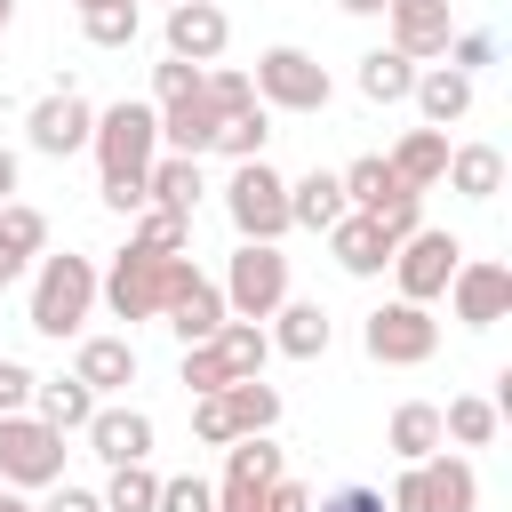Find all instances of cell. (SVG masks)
<instances>
[{"mask_svg":"<svg viewBox=\"0 0 512 512\" xmlns=\"http://www.w3.org/2000/svg\"><path fill=\"white\" fill-rule=\"evenodd\" d=\"M0 240H8L16 256H40V248H48V216L24 208V200H0Z\"/></svg>","mask_w":512,"mask_h":512,"instance_id":"obj_37","label":"cell"},{"mask_svg":"<svg viewBox=\"0 0 512 512\" xmlns=\"http://www.w3.org/2000/svg\"><path fill=\"white\" fill-rule=\"evenodd\" d=\"M216 288H224V312L232 320H272L288 304V256H280V240H240L232 248V272Z\"/></svg>","mask_w":512,"mask_h":512,"instance_id":"obj_5","label":"cell"},{"mask_svg":"<svg viewBox=\"0 0 512 512\" xmlns=\"http://www.w3.org/2000/svg\"><path fill=\"white\" fill-rule=\"evenodd\" d=\"M448 184H456L464 200H496V192H504V152H496V144H456V152H448Z\"/></svg>","mask_w":512,"mask_h":512,"instance_id":"obj_28","label":"cell"},{"mask_svg":"<svg viewBox=\"0 0 512 512\" xmlns=\"http://www.w3.org/2000/svg\"><path fill=\"white\" fill-rule=\"evenodd\" d=\"M32 384H40V376H32L24 360H8V352H0V416H16V408H32Z\"/></svg>","mask_w":512,"mask_h":512,"instance_id":"obj_41","label":"cell"},{"mask_svg":"<svg viewBox=\"0 0 512 512\" xmlns=\"http://www.w3.org/2000/svg\"><path fill=\"white\" fill-rule=\"evenodd\" d=\"M24 136H32V152L72 160V152H88V136H96V104H88L80 88H48V96L24 112Z\"/></svg>","mask_w":512,"mask_h":512,"instance_id":"obj_11","label":"cell"},{"mask_svg":"<svg viewBox=\"0 0 512 512\" xmlns=\"http://www.w3.org/2000/svg\"><path fill=\"white\" fill-rule=\"evenodd\" d=\"M8 24H16V0H0V40H8Z\"/></svg>","mask_w":512,"mask_h":512,"instance_id":"obj_50","label":"cell"},{"mask_svg":"<svg viewBox=\"0 0 512 512\" xmlns=\"http://www.w3.org/2000/svg\"><path fill=\"white\" fill-rule=\"evenodd\" d=\"M72 376L104 400V392H120V384H136V344L128 336H80V360H72Z\"/></svg>","mask_w":512,"mask_h":512,"instance_id":"obj_22","label":"cell"},{"mask_svg":"<svg viewBox=\"0 0 512 512\" xmlns=\"http://www.w3.org/2000/svg\"><path fill=\"white\" fill-rule=\"evenodd\" d=\"M80 32H88V48H128L144 32V8L136 0H96V8H80Z\"/></svg>","mask_w":512,"mask_h":512,"instance_id":"obj_32","label":"cell"},{"mask_svg":"<svg viewBox=\"0 0 512 512\" xmlns=\"http://www.w3.org/2000/svg\"><path fill=\"white\" fill-rule=\"evenodd\" d=\"M280 472H288V464H280L272 432H240V440L224 448V488H216V512H256V504H264V488H272Z\"/></svg>","mask_w":512,"mask_h":512,"instance_id":"obj_13","label":"cell"},{"mask_svg":"<svg viewBox=\"0 0 512 512\" xmlns=\"http://www.w3.org/2000/svg\"><path fill=\"white\" fill-rule=\"evenodd\" d=\"M16 272H24V256H16V248H8V240H0V288H8V280H16Z\"/></svg>","mask_w":512,"mask_h":512,"instance_id":"obj_48","label":"cell"},{"mask_svg":"<svg viewBox=\"0 0 512 512\" xmlns=\"http://www.w3.org/2000/svg\"><path fill=\"white\" fill-rule=\"evenodd\" d=\"M152 512H216V488L200 472H176V480H160V504Z\"/></svg>","mask_w":512,"mask_h":512,"instance_id":"obj_39","label":"cell"},{"mask_svg":"<svg viewBox=\"0 0 512 512\" xmlns=\"http://www.w3.org/2000/svg\"><path fill=\"white\" fill-rule=\"evenodd\" d=\"M464 264V240L456 232H440V224H416L400 248H392V280H400V296L408 304H432L440 288H448V272Z\"/></svg>","mask_w":512,"mask_h":512,"instance_id":"obj_10","label":"cell"},{"mask_svg":"<svg viewBox=\"0 0 512 512\" xmlns=\"http://www.w3.org/2000/svg\"><path fill=\"white\" fill-rule=\"evenodd\" d=\"M344 216V184L328 176V168H312V176H296L288 184V224H304V232H328Z\"/></svg>","mask_w":512,"mask_h":512,"instance_id":"obj_27","label":"cell"},{"mask_svg":"<svg viewBox=\"0 0 512 512\" xmlns=\"http://www.w3.org/2000/svg\"><path fill=\"white\" fill-rule=\"evenodd\" d=\"M496 416H504V408H496L488 392H464V400L440 408V440H456V448H488V440H496Z\"/></svg>","mask_w":512,"mask_h":512,"instance_id":"obj_31","label":"cell"},{"mask_svg":"<svg viewBox=\"0 0 512 512\" xmlns=\"http://www.w3.org/2000/svg\"><path fill=\"white\" fill-rule=\"evenodd\" d=\"M80 8H96V0H80Z\"/></svg>","mask_w":512,"mask_h":512,"instance_id":"obj_51","label":"cell"},{"mask_svg":"<svg viewBox=\"0 0 512 512\" xmlns=\"http://www.w3.org/2000/svg\"><path fill=\"white\" fill-rule=\"evenodd\" d=\"M384 160H392V176H400L408 192H432V184L448 176V128H408Z\"/></svg>","mask_w":512,"mask_h":512,"instance_id":"obj_21","label":"cell"},{"mask_svg":"<svg viewBox=\"0 0 512 512\" xmlns=\"http://www.w3.org/2000/svg\"><path fill=\"white\" fill-rule=\"evenodd\" d=\"M384 16H392V48L400 56H440L448 32H456L448 0H384Z\"/></svg>","mask_w":512,"mask_h":512,"instance_id":"obj_19","label":"cell"},{"mask_svg":"<svg viewBox=\"0 0 512 512\" xmlns=\"http://www.w3.org/2000/svg\"><path fill=\"white\" fill-rule=\"evenodd\" d=\"M328 248H336V264H344L352 280H376V272L392 264V232H384L368 208H344V216L328 224Z\"/></svg>","mask_w":512,"mask_h":512,"instance_id":"obj_16","label":"cell"},{"mask_svg":"<svg viewBox=\"0 0 512 512\" xmlns=\"http://www.w3.org/2000/svg\"><path fill=\"white\" fill-rule=\"evenodd\" d=\"M88 152H96V168H104V208L136 216V208H144V168H152V152H160V112H152V104H112V112H96Z\"/></svg>","mask_w":512,"mask_h":512,"instance_id":"obj_1","label":"cell"},{"mask_svg":"<svg viewBox=\"0 0 512 512\" xmlns=\"http://www.w3.org/2000/svg\"><path fill=\"white\" fill-rule=\"evenodd\" d=\"M384 448H392L400 464H416V456L448 448V440H440V408H432V400H400V408H392V424H384Z\"/></svg>","mask_w":512,"mask_h":512,"instance_id":"obj_26","label":"cell"},{"mask_svg":"<svg viewBox=\"0 0 512 512\" xmlns=\"http://www.w3.org/2000/svg\"><path fill=\"white\" fill-rule=\"evenodd\" d=\"M256 512H312V496H304V480H288V472H280V480L264 488V504H256Z\"/></svg>","mask_w":512,"mask_h":512,"instance_id":"obj_44","label":"cell"},{"mask_svg":"<svg viewBox=\"0 0 512 512\" xmlns=\"http://www.w3.org/2000/svg\"><path fill=\"white\" fill-rule=\"evenodd\" d=\"M264 144H272V112H264V104H248L240 120H224V128H216V144H208V152H232V160H264Z\"/></svg>","mask_w":512,"mask_h":512,"instance_id":"obj_35","label":"cell"},{"mask_svg":"<svg viewBox=\"0 0 512 512\" xmlns=\"http://www.w3.org/2000/svg\"><path fill=\"white\" fill-rule=\"evenodd\" d=\"M224 216H232L240 240H280V232H288V176L264 168V160H232Z\"/></svg>","mask_w":512,"mask_h":512,"instance_id":"obj_9","label":"cell"},{"mask_svg":"<svg viewBox=\"0 0 512 512\" xmlns=\"http://www.w3.org/2000/svg\"><path fill=\"white\" fill-rule=\"evenodd\" d=\"M360 344H368V360H384V368H424V360L440 352V320H432V304L392 296V304H376V312L360 320Z\"/></svg>","mask_w":512,"mask_h":512,"instance_id":"obj_7","label":"cell"},{"mask_svg":"<svg viewBox=\"0 0 512 512\" xmlns=\"http://www.w3.org/2000/svg\"><path fill=\"white\" fill-rule=\"evenodd\" d=\"M448 304H456V320L464 328H496L504 312H512V264H496V256H464L456 272H448V288H440Z\"/></svg>","mask_w":512,"mask_h":512,"instance_id":"obj_12","label":"cell"},{"mask_svg":"<svg viewBox=\"0 0 512 512\" xmlns=\"http://www.w3.org/2000/svg\"><path fill=\"white\" fill-rule=\"evenodd\" d=\"M272 320H280V328H264V336H272V352H288V360H320L328 336H336V320H328L320 304H296V296H288Z\"/></svg>","mask_w":512,"mask_h":512,"instance_id":"obj_23","label":"cell"},{"mask_svg":"<svg viewBox=\"0 0 512 512\" xmlns=\"http://www.w3.org/2000/svg\"><path fill=\"white\" fill-rule=\"evenodd\" d=\"M40 512H104V496H96V488H64V480H56Z\"/></svg>","mask_w":512,"mask_h":512,"instance_id":"obj_45","label":"cell"},{"mask_svg":"<svg viewBox=\"0 0 512 512\" xmlns=\"http://www.w3.org/2000/svg\"><path fill=\"white\" fill-rule=\"evenodd\" d=\"M32 416L56 424V432H80V424L96 416V392H88L80 376H40V384H32Z\"/></svg>","mask_w":512,"mask_h":512,"instance_id":"obj_25","label":"cell"},{"mask_svg":"<svg viewBox=\"0 0 512 512\" xmlns=\"http://www.w3.org/2000/svg\"><path fill=\"white\" fill-rule=\"evenodd\" d=\"M80 432H88V456H104V464L152 456V416H144V408H104V400H96V416H88Z\"/></svg>","mask_w":512,"mask_h":512,"instance_id":"obj_17","label":"cell"},{"mask_svg":"<svg viewBox=\"0 0 512 512\" xmlns=\"http://www.w3.org/2000/svg\"><path fill=\"white\" fill-rule=\"evenodd\" d=\"M152 112H160V144H168V152H192V160H200V152L216 144V128H224V120L200 104V88L176 96V104H152Z\"/></svg>","mask_w":512,"mask_h":512,"instance_id":"obj_24","label":"cell"},{"mask_svg":"<svg viewBox=\"0 0 512 512\" xmlns=\"http://www.w3.org/2000/svg\"><path fill=\"white\" fill-rule=\"evenodd\" d=\"M192 88H200V64H184V56L152 64V104H176V96H192Z\"/></svg>","mask_w":512,"mask_h":512,"instance_id":"obj_40","label":"cell"},{"mask_svg":"<svg viewBox=\"0 0 512 512\" xmlns=\"http://www.w3.org/2000/svg\"><path fill=\"white\" fill-rule=\"evenodd\" d=\"M440 56H448L456 72H480V64L496 56V40H488V32H448V48H440Z\"/></svg>","mask_w":512,"mask_h":512,"instance_id":"obj_43","label":"cell"},{"mask_svg":"<svg viewBox=\"0 0 512 512\" xmlns=\"http://www.w3.org/2000/svg\"><path fill=\"white\" fill-rule=\"evenodd\" d=\"M192 440H200V448H232V440H240L216 392H192Z\"/></svg>","mask_w":512,"mask_h":512,"instance_id":"obj_38","label":"cell"},{"mask_svg":"<svg viewBox=\"0 0 512 512\" xmlns=\"http://www.w3.org/2000/svg\"><path fill=\"white\" fill-rule=\"evenodd\" d=\"M408 96H416L424 128H456V120L472 112V72H456V64H424Z\"/></svg>","mask_w":512,"mask_h":512,"instance_id":"obj_20","label":"cell"},{"mask_svg":"<svg viewBox=\"0 0 512 512\" xmlns=\"http://www.w3.org/2000/svg\"><path fill=\"white\" fill-rule=\"evenodd\" d=\"M248 80H256V104L264 112H328V96H336L328 64L304 56V48H264Z\"/></svg>","mask_w":512,"mask_h":512,"instance_id":"obj_6","label":"cell"},{"mask_svg":"<svg viewBox=\"0 0 512 512\" xmlns=\"http://www.w3.org/2000/svg\"><path fill=\"white\" fill-rule=\"evenodd\" d=\"M128 240H144V248H168V256H184L192 248V216H168V208H136V232Z\"/></svg>","mask_w":512,"mask_h":512,"instance_id":"obj_36","label":"cell"},{"mask_svg":"<svg viewBox=\"0 0 512 512\" xmlns=\"http://www.w3.org/2000/svg\"><path fill=\"white\" fill-rule=\"evenodd\" d=\"M160 320H168L184 344H208V336H216L232 312H224V288H216V280H208V272L184 256V264H176V288H168V304H160Z\"/></svg>","mask_w":512,"mask_h":512,"instance_id":"obj_14","label":"cell"},{"mask_svg":"<svg viewBox=\"0 0 512 512\" xmlns=\"http://www.w3.org/2000/svg\"><path fill=\"white\" fill-rule=\"evenodd\" d=\"M416 88V56H400V48H368L360 56V96L368 104H400Z\"/></svg>","mask_w":512,"mask_h":512,"instance_id":"obj_29","label":"cell"},{"mask_svg":"<svg viewBox=\"0 0 512 512\" xmlns=\"http://www.w3.org/2000/svg\"><path fill=\"white\" fill-rule=\"evenodd\" d=\"M88 312H96V264L88 256H40V280H32V328L40 336H80L88 328Z\"/></svg>","mask_w":512,"mask_h":512,"instance_id":"obj_3","label":"cell"},{"mask_svg":"<svg viewBox=\"0 0 512 512\" xmlns=\"http://www.w3.org/2000/svg\"><path fill=\"white\" fill-rule=\"evenodd\" d=\"M16 176H24V160H16L8 144H0V200H16Z\"/></svg>","mask_w":512,"mask_h":512,"instance_id":"obj_46","label":"cell"},{"mask_svg":"<svg viewBox=\"0 0 512 512\" xmlns=\"http://www.w3.org/2000/svg\"><path fill=\"white\" fill-rule=\"evenodd\" d=\"M224 40H232V24H224L216 0H168V56H184V64H216Z\"/></svg>","mask_w":512,"mask_h":512,"instance_id":"obj_15","label":"cell"},{"mask_svg":"<svg viewBox=\"0 0 512 512\" xmlns=\"http://www.w3.org/2000/svg\"><path fill=\"white\" fill-rule=\"evenodd\" d=\"M0 512H40V504H32L24 488H8V480H0Z\"/></svg>","mask_w":512,"mask_h":512,"instance_id":"obj_47","label":"cell"},{"mask_svg":"<svg viewBox=\"0 0 512 512\" xmlns=\"http://www.w3.org/2000/svg\"><path fill=\"white\" fill-rule=\"evenodd\" d=\"M312 512H392V504H384V488H360V480H344V488H328Z\"/></svg>","mask_w":512,"mask_h":512,"instance_id":"obj_42","label":"cell"},{"mask_svg":"<svg viewBox=\"0 0 512 512\" xmlns=\"http://www.w3.org/2000/svg\"><path fill=\"white\" fill-rule=\"evenodd\" d=\"M344 16H384V0H336Z\"/></svg>","mask_w":512,"mask_h":512,"instance_id":"obj_49","label":"cell"},{"mask_svg":"<svg viewBox=\"0 0 512 512\" xmlns=\"http://www.w3.org/2000/svg\"><path fill=\"white\" fill-rule=\"evenodd\" d=\"M216 400H224L232 432H272V424H280V392H272L264 376H240V384H224Z\"/></svg>","mask_w":512,"mask_h":512,"instance_id":"obj_30","label":"cell"},{"mask_svg":"<svg viewBox=\"0 0 512 512\" xmlns=\"http://www.w3.org/2000/svg\"><path fill=\"white\" fill-rule=\"evenodd\" d=\"M152 504H160V472H152V456L112 464V480H104V512H152Z\"/></svg>","mask_w":512,"mask_h":512,"instance_id":"obj_33","label":"cell"},{"mask_svg":"<svg viewBox=\"0 0 512 512\" xmlns=\"http://www.w3.org/2000/svg\"><path fill=\"white\" fill-rule=\"evenodd\" d=\"M384 504H392V512H480V472H472L464 456L432 448V456L400 464V480H392Z\"/></svg>","mask_w":512,"mask_h":512,"instance_id":"obj_4","label":"cell"},{"mask_svg":"<svg viewBox=\"0 0 512 512\" xmlns=\"http://www.w3.org/2000/svg\"><path fill=\"white\" fill-rule=\"evenodd\" d=\"M0 480L8 488H56L64 480V432L56 424H40L32 408H16V416H0Z\"/></svg>","mask_w":512,"mask_h":512,"instance_id":"obj_8","label":"cell"},{"mask_svg":"<svg viewBox=\"0 0 512 512\" xmlns=\"http://www.w3.org/2000/svg\"><path fill=\"white\" fill-rule=\"evenodd\" d=\"M200 192H208V176H200V160H192V152H152V168H144V208L192 216V208H200Z\"/></svg>","mask_w":512,"mask_h":512,"instance_id":"obj_18","label":"cell"},{"mask_svg":"<svg viewBox=\"0 0 512 512\" xmlns=\"http://www.w3.org/2000/svg\"><path fill=\"white\" fill-rule=\"evenodd\" d=\"M200 104H208L216 120H240V112L256 104V80L232 72V64H200Z\"/></svg>","mask_w":512,"mask_h":512,"instance_id":"obj_34","label":"cell"},{"mask_svg":"<svg viewBox=\"0 0 512 512\" xmlns=\"http://www.w3.org/2000/svg\"><path fill=\"white\" fill-rule=\"evenodd\" d=\"M176 264H184V256L128 240V248L112 256V272H96V296L112 304V320H160V304H168V288H176Z\"/></svg>","mask_w":512,"mask_h":512,"instance_id":"obj_2","label":"cell"}]
</instances>
